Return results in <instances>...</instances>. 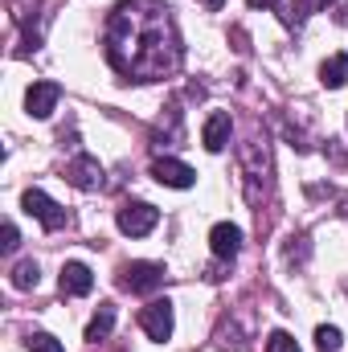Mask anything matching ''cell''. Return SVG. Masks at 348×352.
I'll use <instances>...</instances> for the list:
<instances>
[{
  "label": "cell",
  "instance_id": "6da1fadb",
  "mask_svg": "<svg viewBox=\"0 0 348 352\" xmlns=\"http://www.w3.org/2000/svg\"><path fill=\"white\" fill-rule=\"evenodd\" d=\"M107 62L131 82H156L180 66V33L160 0H123L102 29Z\"/></svg>",
  "mask_w": 348,
  "mask_h": 352
},
{
  "label": "cell",
  "instance_id": "7a4b0ae2",
  "mask_svg": "<svg viewBox=\"0 0 348 352\" xmlns=\"http://www.w3.org/2000/svg\"><path fill=\"white\" fill-rule=\"evenodd\" d=\"M21 205H25V213H29V217H37L50 234H58V230H66V226H70V213H66L54 197H45L41 188H29V192L21 197Z\"/></svg>",
  "mask_w": 348,
  "mask_h": 352
},
{
  "label": "cell",
  "instance_id": "3957f363",
  "mask_svg": "<svg viewBox=\"0 0 348 352\" xmlns=\"http://www.w3.org/2000/svg\"><path fill=\"white\" fill-rule=\"evenodd\" d=\"M115 221H119V230H123L127 238H144V234H152V230H156L160 209H156V205H148V201H123V205H119V213H115Z\"/></svg>",
  "mask_w": 348,
  "mask_h": 352
},
{
  "label": "cell",
  "instance_id": "277c9868",
  "mask_svg": "<svg viewBox=\"0 0 348 352\" xmlns=\"http://www.w3.org/2000/svg\"><path fill=\"white\" fill-rule=\"evenodd\" d=\"M140 328L152 336V340H168L173 336V328H176V316H173V303L168 299H152L144 311H140Z\"/></svg>",
  "mask_w": 348,
  "mask_h": 352
},
{
  "label": "cell",
  "instance_id": "5b68a950",
  "mask_svg": "<svg viewBox=\"0 0 348 352\" xmlns=\"http://www.w3.org/2000/svg\"><path fill=\"white\" fill-rule=\"evenodd\" d=\"M119 283L127 291H135V295H148V291H156L164 283V266L160 263H131V266H123V278Z\"/></svg>",
  "mask_w": 348,
  "mask_h": 352
},
{
  "label": "cell",
  "instance_id": "8992f818",
  "mask_svg": "<svg viewBox=\"0 0 348 352\" xmlns=\"http://www.w3.org/2000/svg\"><path fill=\"white\" fill-rule=\"evenodd\" d=\"M209 250H213V258H221V263L238 258V250H242V230L230 226V221L213 226V230H209Z\"/></svg>",
  "mask_w": 348,
  "mask_h": 352
},
{
  "label": "cell",
  "instance_id": "52a82bcc",
  "mask_svg": "<svg viewBox=\"0 0 348 352\" xmlns=\"http://www.w3.org/2000/svg\"><path fill=\"white\" fill-rule=\"evenodd\" d=\"M58 98H62L58 82H33L29 94H25V107H29V115H33V119H50V115H54V107H58Z\"/></svg>",
  "mask_w": 348,
  "mask_h": 352
},
{
  "label": "cell",
  "instance_id": "ba28073f",
  "mask_svg": "<svg viewBox=\"0 0 348 352\" xmlns=\"http://www.w3.org/2000/svg\"><path fill=\"white\" fill-rule=\"evenodd\" d=\"M152 176H156L160 184H168V188H193V180H197V173H193L188 164L173 160V156L156 160V164H152Z\"/></svg>",
  "mask_w": 348,
  "mask_h": 352
},
{
  "label": "cell",
  "instance_id": "9c48e42d",
  "mask_svg": "<svg viewBox=\"0 0 348 352\" xmlns=\"http://www.w3.org/2000/svg\"><path fill=\"white\" fill-rule=\"evenodd\" d=\"M66 180H70L74 188H98V184H102V164H98L94 156H78V160L66 164Z\"/></svg>",
  "mask_w": 348,
  "mask_h": 352
},
{
  "label": "cell",
  "instance_id": "30bf717a",
  "mask_svg": "<svg viewBox=\"0 0 348 352\" xmlns=\"http://www.w3.org/2000/svg\"><path fill=\"white\" fill-rule=\"evenodd\" d=\"M230 131H234V123H230V115H226V111H213V115L205 119V131H201V144H205L209 152H221V148L230 144Z\"/></svg>",
  "mask_w": 348,
  "mask_h": 352
},
{
  "label": "cell",
  "instance_id": "8fae6325",
  "mask_svg": "<svg viewBox=\"0 0 348 352\" xmlns=\"http://www.w3.org/2000/svg\"><path fill=\"white\" fill-rule=\"evenodd\" d=\"M62 295H90V287H94V274H90L87 263H66L62 266Z\"/></svg>",
  "mask_w": 348,
  "mask_h": 352
},
{
  "label": "cell",
  "instance_id": "7c38bea8",
  "mask_svg": "<svg viewBox=\"0 0 348 352\" xmlns=\"http://www.w3.org/2000/svg\"><path fill=\"white\" fill-rule=\"evenodd\" d=\"M345 78H348V54H332V58L320 66V82L328 90H336V87H345Z\"/></svg>",
  "mask_w": 348,
  "mask_h": 352
},
{
  "label": "cell",
  "instance_id": "4fadbf2b",
  "mask_svg": "<svg viewBox=\"0 0 348 352\" xmlns=\"http://www.w3.org/2000/svg\"><path fill=\"white\" fill-rule=\"evenodd\" d=\"M111 328H115V307H111V303H102V307L94 311V320L87 324V340H90V344L107 340V336H111Z\"/></svg>",
  "mask_w": 348,
  "mask_h": 352
},
{
  "label": "cell",
  "instance_id": "5bb4252c",
  "mask_svg": "<svg viewBox=\"0 0 348 352\" xmlns=\"http://www.w3.org/2000/svg\"><path fill=\"white\" fill-rule=\"evenodd\" d=\"M37 283H41V266L33 263V258L17 263V270H12V287H17V291H33Z\"/></svg>",
  "mask_w": 348,
  "mask_h": 352
},
{
  "label": "cell",
  "instance_id": "9a60e30c",
  "mask_svg": "<svg viewBox=\"0 0 348 352\" xmlns=\"http://www.w3.org/2000/svg\"><path fill=\"white\" fill-rule=\"evenodd\" d=\"M316 344H320V352H340V328H332V324L316 328Z\"/></svg>",
  "mask_w": 348,
  "mask_h": 352
},
{
  "label": "cell",
  "instance_id": "2e32d148",
  "mask_svg": "<svg viewBox=\"0 0 348 352\" xmlns=\"http://www.w3.org/2000/svg\"><path fill=\"white\" fill-rule=\"evenodd\" d=\"M29 352H62V344H58L50 332H33V336H29Z\"/></svg>",
  "mask_w": 348,
  "mask_h": 352
},
{
  "label": "cell",
  "instance_id": "e0dca14e",
  "mask_svg": "<svg viewBox=\"0 0 348 352\" xmlns=\"http://www.w3.org/2000/svg\"><path fill=\"white\" fill-rule=\"evenodd\" d=\"M266 352H299V344H295L287 332H270V336H266Z\"/></svg>",
  "mask_w": 348,
  "mask_h": 352
},
{
  "label": "cell",
  "instance_id": "ac0fdd59",
  "mask_svg": "<svg viewBox=\"0 0 348 352\" xmlns=\"http://www.w3.org/2000/svg\"><path fill=\"white\" fill-rule=\"evenodd\" d=\"M4 250H17V226L12 221H4V242H0Z\"/></svg>",
  "mask_w": 348,
  "mask_h": 352
},
{
  "label": "cell",
  "instance_id": "d6986e66",
  "mask_svg": "<svg viewBox=\"0 0 348 352\" xmlns=\"http://www.w3.org/2000/svg\"><path fill=\"white\" fill-rule=\"evenodd\" d=\"M328 4H332V0H299L303 12H316V8H328ZM303 12H299V16H303Z\"/></svg>",
  "mask_w": 348,
  "mask_h": 352
},
{
  "label": "cell",
  "instance_id": "ffe728a7",
  "mask_svg": "<svg viewBox=\"0 0 348 352\" xmlns=\"http://www.w3.org/2000/svg\"><path fill=\"white\" fill-rule=\"evenodd\" d=\"M197 4H205V8H209V12H217V8H221V4H226V0H197Z\"/></svg>",
  "mask_w": 348,
  "mask_h": 352
},
{
  "label": "cell",
  "instance_id": "44dd1931",
  "mask_svg": "<svg viewBox=\"0 0 348 352\" xmlns=\"http://www.w3.org/2000/svg\"><path fill=\"white\" fill-rule=\"evenodd\" d=\"M250 8H270V4H279V0H246Z\"/></svg>",
  "mask_w": 348,
  "mask_h": 352
}]
</instances>
